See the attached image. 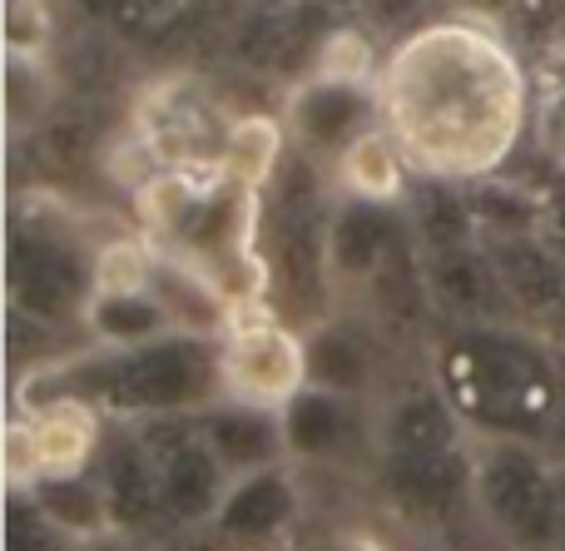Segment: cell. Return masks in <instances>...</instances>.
I'll return each mask as SVG.
<instances>
[{"mask_svg": "<svg viewBox=\"0 0 565 551\" xmlns=\"http://www.w3.org/2000/svg\"><path fill=\"white\" fill-rule=\"evenodd\" d=\"M382 125L397 135L412 174L491 179L531 119V80L521 50L477 15L422 20L397 35L377 70Z\"/></svg>", "mask_w": 565, "mask_h": 551, "instance_id": "cell-1", "label": "cell"}, {"mask_svg": "<svg viewBox=\"0 0 565 551\" xmlns=\"http://www.w3.org/2000/svg\"><path fill=\"white\" fill-rule=\"evenodd\" d=\"M431 383L481 437L541 443L565 417L561 363L516 324H457L437 348Z\"/></svg>", "mask_w": 565, "mask_h": 551, "instance_id": "cell-2", "label": "cell"}, {"mask_svg": "<svg viewBox=\"0 0 565 551\" xmlns=\"http://www.w3.org/2000/svg\"><path fill=\"white\" fill-rule=\"evenodd\" d=\"M40 398H85L89 407L129 423L149 417L204 413L224 398L218 388V338L204 333H164L139 348H95L85 358L40 368Z\"/></svg>", "mask_w": 565, "mask_h": 551, "instance_id": "cell-3", "label": "cell"}, {"mask_svg": "<svg viewBox=\"0 0 565 551\" xmlns=\"http://www.w3.org/2000/svg\"><path fill=\"white\" fill-rule=\"evenodd\" d=\"M95 254L75 214L40 204L10 224V314L45 328H85L95 298Z\"/></svg>", "mask_w": 565, "mask_h": 551, "instance_id": "cell-4", "label": "cell"}, {"mask_svg": "<svg viewBox=\"0 0 565 551\" xmlns=\"http://www.w3.org/2000/svg\"><path fill=\"white\" fill-rule=\"evenodd\" d=\"M471 512L516 551L561 547V467L541 443L481 437L471 443Z\"/></svg>", "mask_w": 565, "mask_h": 551, "instance_id": "cell-5", "label": "cell"}, {"mask_svg": "<svg viewBox=\"0 0 565 551\" xmlns=\"http://www.w3.org/2000/svg\"><path fill=\"white\" fill-rule=\"evenodd\" d=\"M218 388L228 403L282 413L308 388V333L268 308H244L218 338Z\"/></svg>", "mask_w": 565, "mask_h": 551, "instance_id": "cell-6", "label": "cell"}, {"mask_svg": "<svg viewBox=\"0 0 565 551\" xmlns=\"http://www.w3.org/2000/svg\"><path fill=\"white\" fill-rule=\"evenodd\" d=\"M99 447H105L99 407H89L85 398H35L10 417V483H15V492H25L40 477H75L95 463Z\"/></svg>", "mask_w": 565, "mask_h": 551, "instance_id": "cell-7", "label": "cell"}, {"mask_svg": "<svg viewBox=\"0 0 565 551\" xmlns=\"http://www.w3.org/2000/svg\"><path fill=\"white\" fill-rule=\"evenodd\" d=\"M278 115H282V129H288L292 149H302V155L318 159L332 174V165H338L367 129L382 125V95H377V85H362V80H338V75L308 70L302 80L288 85Z\"/></svg>", "mask_w": 565, "mask_h": 551, "instance_id": "cell-8", "label": "cell"}, {"mask_svg": "<svg viewBox=\"0 0 565 551\" xmlns=\"http://www.w3.org/2000/svg\"><path fill=\"white\" fill-rule=\"evenodd\" d=\"M282 447L298 463L352 467L358 457H377V407L372 398L332 393L308 383L282 407Z\"/></svg>", "mask_w": 565, "mask_h": 551, "instance_id": "cell-9", "label": "cell"}, {"mask_svg": "<svg viewBox=\"0 0 565 551\" xmlns=\"http://www.w3.org/2000/svg\"><path fill=\"white\" fill-rule=\"evenodd\" d=\"M407 244H412V224L402 214V204L338 194L332 229H328V254H332L338 288H367Z\"/></svg>", "mask_w": 565, "mask_h": 551, "instance_id": "cell-10", "label": "cell"}, {"mask_svg": "<svg viewBox=\"0 0 565 551\" xmlns=\"http://www.w3.org/2000/svg\"><path fill=\"white\" fill-rule=\"evenodd\" d=\"M422 264H427L431 304H437L441 314H451L457 324H511V318H516L487 244L422 254Z\"/></svg>", "mask_w": 565, "mask_h": 551, "instance_id": "cell-11", "label": "cell"}, {"mask_svg": "<svg viewBox=\"0 0 565 551\" xmlns=\"http://www.w3.org/2000/svg\"><path fill=\"white\" fill-rule=\"evenodd\" d=\"M99 487L109 497V517H115V532H139V527H154L164 517V492H159V467L149 453L145 433H119L99 447Z\"/></svg>", "mask_w": 565, "mask_h": 551, "instance_id": "cell-12", "label": "cell"}, {"mask_svg": "<svg viewBox=\"0 0 565 551\" xmlns=\"http://www.w3.org/2000/svg\"><path fill=\"white\" fill-rule=\"evenodd\" d=\"M194 423L228 477L264 473V467H278L288 457V447H282V417L264 413V407H244V403L218 398L204 413H194Z\"/></svg>", "mask_w": 565, "mask_h": 551, "instance_id": "cell-13", "label": "cell"}, {"mask_svg": "<svg viewBox=\"0 0 565 551\" xmlns=\"http://www.w3.org/2000/svg\"><path fill=\"white\" fill-rule=\"evenodd\" d=\"M497 258V274L507 284L511 314L516 318H546L565 308V258L541 234L521 239H481Z\"/></svg>", "mask_w": 565, "mask_h": 551, "instance_id": "cell-14", "label": "cell"}, {"mask_svg": "<svg viewBox=\"0 0 565 551\" xmlns=\"http://www.w3.org/2000/svg\"><path fill=\"white\" fill-rule=\"evenodd\" d=\"M292 517H298V487H292L288 467L278 463V467H264V473L234 477L214 522L228 542L258 547V542H274Z\"/></svg>", "mask_w": 565, "mask_h": 551, "instance_id": "cell-15", "label": "cell"}, {"mask_svg": "<svg viewBox=\"0 0 565 551\" xmlns=\"http://www.w3.org/2000/svg\"><path fill=\"white\" fill-rule=\"evenodd\" d=\"M308 383L332 388V393L372 398V383H377V343H372L367 328L342 314L308 328Z\"/></svg>", "mask_w": 565, "mask_h": 551, "instance_id": "cell-16", "label": "cell"}, {"mask_svg": "<svg viewBox=\"0 0 565 551\" xmlns=\"http://www.w3.org/2000/svg\"><path fill=\"white\" fill-rule=\"evenodd\" d=\"M402 214H407L412 239L422 244V254H441V248L481 244L477 209H471L467 184H457V179L412 174V189H407V199H402Z\"/></svg>", "mask_w": 565, "mask_h": 551, "instance_id": "cell-17", "label": "cell"}, {"mask_svg": "<svg viewBox=\"0 0 565 551\" xmlns=\"http://www.w3.org/2000/svg\"><path fill=\"white\" fill-rule=\"evenodd\" d=\"M332 189L342 199H377V204H402L412 189V165L402 155L397 135L387 125L367 129L348 155L332 165Z\"/></svg>", "mask_w": 565, "mask_h": 551, "instance_id": "cell-18", "label": "cell"}, {"mask_svg": "<svg viewBox=\"0 0 565 551\" xmlns=\"http://www.w3.org/2000/svg\"><path fill=\"white\" fill-rule=\"evenodd\" d=\"M288 149H292V139H288V129H282V115L238 109L228 135H224V159H218V169H224L234 184L264 194V189L274 184V174L282 169V159H288Z\"/></svg>", "mask_w": 565, "mask_h": 551, "instance_id": "cell-19", "label": "cell"}, {"mask_svg": "<svg viewBox=\"0 0 565 551\" xmlns=\"http://www.w3.org/2000/svg\"><path fill=\"white\" fill-rule=\"evenodd\" d=\"M85 333L95 348H139L164 333H179L169 308L154 288H129V294H95L85 308Z\"/></svg>", "mask_w": 565, "mask_h": 551, "instance_id": "cell-20", "label": "cell"}, {"mask_svg": "<svg viewBox=\"0 0 565 551\" xmlns=\"http://www.w3.org/2000/svg\"><path fill=\"white\" fill-rule=\"evenodd\" d=\"M30 502L40 507L55 532L65 537H79V542H95V537L115 532V517H109V497L99 487V477H40L35 487H25Z\"/></svg>", "mask_w": 565, "mask_h": 551, "instance_id": "cell-21", "label": "cell"}, {"mask_svg": "<svg viewBox=\"0 0 565 551\" xmlns=\"http://www.w3.org/2000/svg\"><path fill=\"white\" fill-rule=\"evenodd\" d=\"M65 99V80H60L50 55H6V119L10 135H30L50 109Z\"/></svg>", "mask_w": 565, "mask_h": 551, "instance_id": "cell-22", "label": "cell"}, {"mask_svg": "<svg viewBox=\"0 0 565 551\" xmlns=\"http://www.w3.org/2000/svg\"><path fill=\"white\" fill-rule=\"evenodd\" d=\"M497 20L516 50H556L565 40V0H511Z\"/></svg>", "mask_w": 565, "mask_h": 551, "instance_id": "cell-23", "label": "cell"}, {"mask_svg": "<svg viewBox=\"0 0 565 551\" xmlns=\"http://www.w3.org/2000/svg\"><path fill=\"white\" fill-rule=\"evenodd\" d=\"M50 0H6V55H50Z\"/></svg>", "mask_w": 565, "mask_h": 551, "instance_id": "cell-24", "label": "cell"}, {"mask_svg": "<svg viewBox=\"0 0 565 551\" xmlns=\"http://www.w3.org/2000/svg\"><path fill=\"white\" fill-rule=\"evenodd\" d=\"M431 10V0H358V15L352 25H367V30H417L422 15Z\"/></svg>", "mask_w": 565, "mask_h": 551, "instance_id": "cell-25", "label": "cell"}, {"mask_svg": "<svg viewBox=\"0 0 565 551\" xmlns=\"http://www.w3.org/2000/svg\"><path fill=\"white\" fill-rule=\"evenodd\" d=\"M541 145L551 155H565V85H556V95L541 105Z\"/></svg>", "mask_w": 565, "mask_h": 551, "instance_id": "cell-26", "label": "cell"}]
</instances>
